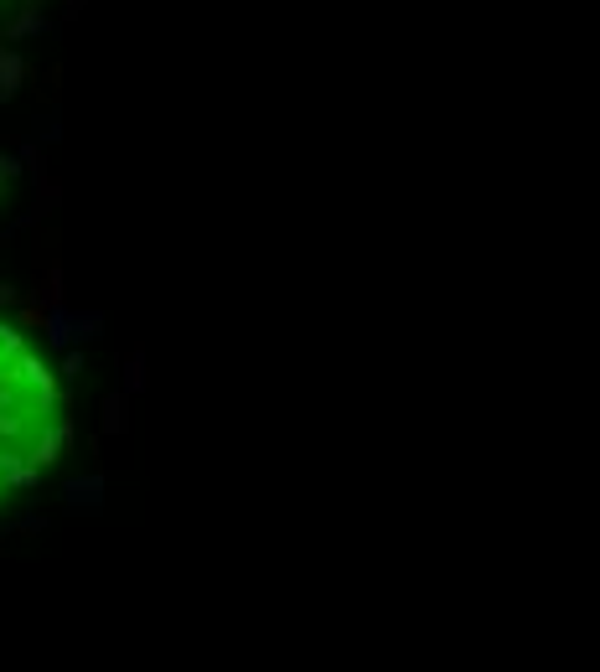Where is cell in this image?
I'll use <instances>...</instances> for the list:
<instances>
[{
  "label": "cell",
  "mask_w": 600,
  "mask_h": 672,
  "mask_svg": "<svg viewBox=\"0 0 600 672\" xmlns=\"http://www.w3.org/2000/svg\"><path fill=\"white\" fill-rule=\"evenodd\" d=\"M57 445V388L26 352L16 331L0 326V492L26 481Z\"/></svg>",
  "instance_id": "6da1fadb"
}]
</instances>
